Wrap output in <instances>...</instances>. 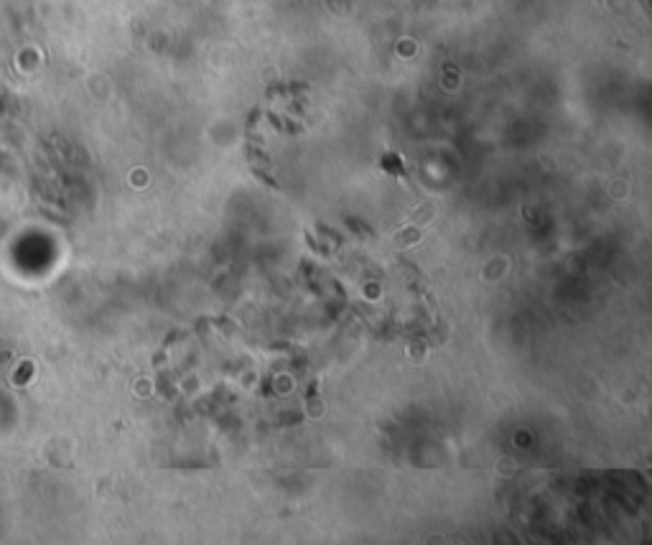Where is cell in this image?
<instances>
[{"instance_id":"cell-1","label":"cell","mask_w":652,"mask_h":545,"mask_svg":"<svg viewBox=\"0 0 652 545\" xmlns=\"http://www.w3.org/2000/svg\"><path fill=\"white\" fill-rule=\"evenodd\" d=\"M382 166H385V171H387V173H392V176H400V178H405V173H402V166H400V161L395 158V155H387V158L382 161Z\"/></svg>"},{"instance_id":"cell-2","label":"cell","mask_w":652,"mask_h":545,"mask_svg":"<svg viewBox=\"0 0 652 545\" xmlns=\"http://www.w3.org/2000/svg\"><path fill=\"white\" fill-rule=\"evenodd\" d=\"M347 224H352V227H357V229H354V232H357V235H362V237H364V235H372V232H370V227H364V224H362V222H357V219H352V217H349V219H347Z\"/></svg>"}]
</instances>
